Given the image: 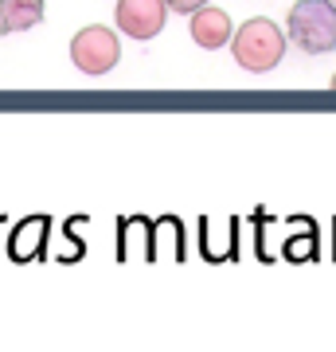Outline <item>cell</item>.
Returning <instances> with one entry per match:
<instances>
[{
  "label": "cell",
  "instance_id": "6",
  "mask_svg": "<svg viewBox=\"0 0 336 352\" xmlns=\"http://www.w3.org/2000/svg\"><path fill=\"white\" fill-rule=\"evenodd\" d=\"M47 4L43 0H0V32L12 36V32H27V28L43 24Z\"/></svg>",
  "mask_w": 336,
  "mask_h": 352
},
{
  "label": "cell",
  "instance_id": "4",
  "mask_svg": "<svg viewBox=\"0 0 336 352\" xmlns=\"http://www.w3.org/2000/svg\"><path fill=\"white\" fill-rule=\"evenodd\" d=\"M164 16H168V4L164 0H117L113 20H117V28L129 39H141L145 43V39L161 36Z\"/></svg>",
  "mask_w": 336,
  "mask_h": 352
},
{
  "label": "cell",
  "instance_id": "7",
  "mask_svg": "<svg viewBox=\"0 0 336 352\" xmlns=\"http://www.w3.org/2000/svg\"><path fill=\"white\" fill-rule=\"evenodd\" d=\"M168 4V12H180V16H192V12H199L208 0H164Z\"/></svg>",
  "mask_w": 336,
  "mask_h": 352
},
{
  "label": "cell",
  "instance_id": "8",
  "mask_svg": "<svg viewBox=\"0 0 336 352\" xmlns=\"http://www.w3.org/2000/svg\"><path fill=\"white\" fill-rule=\"evenodd\" d=\"M333 90H336V75H333Z\"/></svg>",
  "mask_w": 336,
  "mask_h": 352
},
{
  "label": "cell",
  "instance_id": "5",
  "mask_svg": "<svg viewBox=\"0 0 336 352\" xmlns=\"http://www.w3.org/2000/svg\"><path fill=\"white\" fill-rule=\"evenodd\" d=\"M188 32H192V39H196V47H203V51L227 47V43H231V36H235L231 16H227L223 8H212V4H203L199 12H192Z\"/></svg>",
  "mask_w": 336,
  "mask_h": 352
},
{
  "label": "cell",
  "instance_id": "2",
  "mask_svg": "<svg viewBox=\"0 0 336 352\" xmlns=\"http://www.w3.org/2000/svg\"><path fill=\"white\" fill-rule=\"evenodd\" d=\"M231 51H235V63L250 75H266V71H274L282 59H286V36H282V28L274 20H266V16H254L247 20L243 28H235V36H231Z\"/></svg>",
  "mask_w": 336,
  "mask_h": 352
},
{
  "label": "cell",
  "instance_id": "9",
  "mask_svg": "<svg viewBox=\"0 0 336 352\" xmlns=\"http://www.w3.org/2000/svg\"><path fill=\"white\" fill-rule=\"evenodd\" d=\"M333 4H336V0H333Z\"/></svg>",
  "mask_w": 336,
  "mask_h": 352
},
{
  "label": "cell",
  "instance_id": "3",
  "mask_svg": "<svg viewBox=\"0 0 336 352\" xmlns=\"http://www.w3.org/2000/svg\"><path fill=\"white\" fill-rule=\"evenodd\" d=\"M71 59H75V67L82 75H106L122 59V43H117V36L110 28L90 24L71 39Z\"/></svg>",
  "mask_w": 336,
  "mask_h": 352
},
{
  "label": "cell",
  "instance_id": "1",
  "mask_svg": "<svg viewBox=\"0 0 336 352\" xmlns=\"http://www.w3.org/2000/svg\"><path fill=\"white\" fill-rule=\"evenodd\" d=\"M286 39L305 55H328L336 47V4L298 0L286 16Z\"/></svg>",
  "mask_w": 336,
  "mask_h": 352
}]
</instances>
